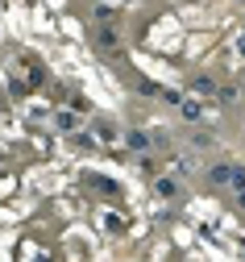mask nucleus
Masks as SVG:
<instances>
[{"mask_svg":"<svg viewBox=\"0 0 245 262\" xmlns=\"http://www.w3.org/2000/svg\"><path fill=\"white\" fill-rule=\"evenodd\" d=\"M237 208H241V212H245V187H241V191H237Z\"/></svg>","mask_w":245,"mask_h":262,"instance_id":"obj_9","label":"nucleus"},{"mask_svg":"<svg viewBox=\"0 0 245 262\" xmlns=\"http://www.w3.org/2000/svg\"><path fill=\"white\" fill-rule=\"evenodd\" d=\"M96 46H100V50H113V54H117V50H121V34H117L113 25H100V29H96Z\"/></svg>","mask_w":245,"mask_h":262,"instance_id":"obj_1","label":"nucleus"},{"mask_svg":"<svg viewBox=\"0 0 245 262\" xmlns=\"http://www.w3.org/2000/svg\"><path fill=\"white\" fill-rule=\"evenodd\" d=\"M216 96H220V100H229V104H233V100H237V88H233V83H229V88H220V92H216Z\"/></svg>","mask_w":245,"mask_h":262,"instance_id":"obj_8","label":"nucleus"},{"mask_svg":"<svg viewBox=\"0 0 245 262\" xmlns=\"http://www.w3.org/2000/svg\"><path fill=\"white\" fill-rule=\"evenodd\" d=\"M225 187L241 191V187H245V167H233V171H229V183H225Z\"/></svg>","mask_w":245,"mask_h":262,"instance_id":"obj_4","label":"nucleus"},{"mask_svg":"<svg viewBox=\"0 0 245 262\" xmlns=\"http://www.w3.org/2000/svg\"><path fill=\"white\" fill-rule=\"evenodd\" d=\"M174 191H179V183H174V179H166V175H162V179H158V195H174Z\"/></svg>","mask_w":245,"mask_h":262,"instance_id":"obj_5","label":"nucleus"},{"mask_svg":"<svg viewBox=\"0 0 245 262\" xmlns=\"http://www.w3.org/2000/svg\"><path fill=\"white\" fill-rule=\"evenodd\" d=\"M229 171H233L229 162H212V167H208V179H212L216 187H225V183H229Z\"/></svg>","mask_w":245,"mask_h":262,"instance_id":"obj_3","label":"nucleus"},{"mask_svg":"<svg viewBox=\"0 0 245 262\" xmlns=\"http://www.w3.org/2000/svg\"><path fill=\"white\" fill-rule=\"evenodd\" d=\"M191 88H195V92H216V83H212V79H208V75H199V79H195Z\"/></svg>","mask_w":245,"mask_h":262,"instance_id":"obj_7","label":"nucleus"},{"mask_svg":"<svg viewBox=\"0 0 245 262\" xmlns=\"http://www.w3.org/2000/svg\"><path fill=\"white\" fill-rule=\"evenodd\" d=\"M125 146L137 150V154H146V150H150V134H142V129H129V134H125Z\"/></svg>","mask_w":245,"mask_h":262,"instance_id":"obj_2","label":"nucleus"},{"mask_svg":"<svg viewBox=\"0 0 245 262\" xmlns=\"http://www.w3.org/2000/svg\"><path fill=\"white\" fill-rule=\"evenodd\" d=\"M179 108H183V117H187V121H195V117H199V113H204V108H199V104H195V100H183V104H179Z\"/></svg>","mask_w":245,"mask_h":262,"instance_id":"obj_6","label":"nucleus"}]
</instances>
